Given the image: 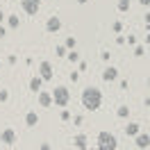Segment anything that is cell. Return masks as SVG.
I'll return each mask as SVG.
<instances>
[{
	"instance_id": "1",
	"label": "cell",
	"mask_w": 150,
	"mask_h": 150,
	"mask_svg": "<svg viewBox=\"0 0 150 150\" xmlns=\"http://www.w3.org/2000/svg\"><path fill=\"white\" fill-rule=\"evenodd\" d=\"M80 100H82V107L86 112H98L103 105V91L98 86H86V89H82Z\"/></svg>"
},
{
	"instance_id": "2",
	"label": "cell",
	"mask_w": 150,
	"mask_h": 150,
	"mask_svg": "<svg viewBox=\"0 0 150 150\" xmlns=\"http://www.w3.org/2000/svg\"><path fill=\"white\" fill-rule=\"evenodd\" d=\"M98 148H100V150H116V148H118V139H116V134H114V132L103 130L100 134H98Z\"/></svg>"
},
{
	"instance_id": "3",
	"label": "cell",
	"mask_w": 150,
	"mask_h": 150,
	"mask_svg": "<svg viewBox=\"0 0 150 150\" xmlns=\"http://www.w3.org/2000/svg\"><path fill=\"white\" fill-rule=\"evenodd\" d=\"M68 103H71V91H68L66 86H55V89H52V105L66 107Z\"/></svg>"
},
{
	"instance_id": "4",
	"label": "cell",
	"mask_w": 150,
	"mask_h": 150,
	"mask_svg": "<svg viewBox=\"0 0 150 150\" xmlns=\"http://www.w3.org/2000/svg\"><path fill=\"white\" fill-rule=\"evenodd\" d=\"M21 7L28 16H37V11L41 9V0H21Z\"/></svg>"
},
{
	"instance_id": "5",
	"label": "cell",
	"mask_w": 150,
	"mask_h": 150,
	"mask_svg": "<svg viewBox=\"0 0 150 150\" xmlns=\"http://www.w3.org/2000/svg\"><path fill=\"white\" fill-rule=\"evenodd\" d=\"M52 75H55V71H52V64H50V62H41V64H39V77H41L43 82H50Z\"/></svg>"
},
{
	"instance_id": "6",
	"label": "cell",
	"mask_w": 150,
	"mask_h": 150,
	"mask_svg": "<svg viewBox=\"0 0 150 150\" xmlns=\"http://www.w3.org/2000/svg\"><path fill=\"white\" fill-rule=\"evenodd\" d=\"M62 30V18L59 16H50V18L46 21V32L48 34H57Z\"/></svg>"
},
{
	"instance_id": "7",
	"label": "cell",
	"mask_w": 150,
	"mask_h": 150,
	"mask_svg": "<svg viewBox=\"0 0 150 150\" xmlns=\"http://www.w3.org/2000/svg\"><path fill=\"white\" fill-rule=\"evenodd\" d=\"M0 143H5V146H14V143H16V132L11 130V127H5V130L0 132Z\"/></svg>"
},
{
	"instance_id": "8",
	"label": "cell",
	"mask_w": 150,
	"mask_h": 150,
	"mask_svg": "<svg viewBox=\"0 0 150 150\" xmlns=\"http://www.w3.org/2000/svg\"><path fill=\"white\" fill-rule=\"evenodd\" d=\"M103 80H105V82H114V80H118V68H116V66H105Z\"/></svg>"
},
{
	"instance_id": "9",
	"label": "cell",
	"mask_w": 150,
	"mask_h": 150,
	"mask_svg": "<svg viewBox=\"0 0 150 150\" xmlns=\"http://www.w3.org/2000/svg\"><path fill=\"white\" fill-rule=\"evenodd\" d=\"M134 143H137V148H150V134L139 132V134L134 137Z\"/></svg>"
},
{
	"instance_id": "10",
	"label": "cell",
	"mask_w": 150,
	"mask_h": 150,
	"mask_svg": "<svg viewBox=\"0 0 150 150\" xmlns=\"http://www.w3.org/2000/svg\"><path fill=\"white\" fill-rule=\"evenodd\" d=\"M73 146L77 150H86V148H89V139H86V134H75V137H73Z\"/></svg>"
},
{
	"instance_id": "11",
	"label": "cell",
	"mask_w": 150,
	"mask_h": 150,
	"mask_svg": "<svg viewBox=\"0 0 150 150\" xmlns=\"http://www.w3.org/2000/svg\"><path fill=\"white\" fill-rule=\"evenodd\" d=\"M37 100H39L41 107H50V105H52V93H50V91H39Z\"/></svg>"
},
{
	"instance_id": "12",
	"label": "cell",
	"mask_w": 150,
	"mask_h": 150,
	"mask_svg": "<svg viewBox=\"0 0 150 150\" xmlns=\"http://www.w3.org/2000/svg\"><path fill=\"white\" fill-rule=\"evenodd\" d=\"M25 125H28V127H37L39 125V114L37 112H28L25 114Z\"/></svg>"
},
{
	"instance_id": "13",
	"label": "cell",
	"mask_w": 150,
	"mask_h": 150,
	"mask_svg": "<svg viewBox=\"0 0 150 150\" xmlns=\"http://www.w3.org/2000/svg\"><path fill=\"white\" fill-rule=\"evenodd\" d=\"M41 86H43V80H41L39 75H34V77L30 80V91H34V93H39V91H41Z\"/></svg>"
},
{
	"instance_id": "14",
	"label": "cell",
	"mask_w": 150,
	"mask_h": 150,
	"mask_svg": "<svg viewBox=\"0 0 150 150\" xmlns=\"http://www.w3.org/2000/svg\"><path fill=\"white\" fill-rule=\"evenodd\" d=\"M139 132H141L139 123H127V125H125V134H127V137H137Z\"/></svg>"
},
{
	"instance_id": "15",
	"label": "cell",
	"mask_w": 150,
	"mask_h": 150,
	"mask_svg": "<svg viewBox=\"0 0 150 150\" xmlns=\"http://www.w3.org/2000/svg\"><path fill=\"white\" fill-rule=\"evenodd\" d=\"M5 21H7V25H9L11 30H16V28H18V25H21V18H18V16H16V14H9V16H7V18H5Z\"/></svg>"
},
{
	"instance_id": "16",
	"label": "cell",
	"mask_w": 150,
	"mask_h": 150,
	"mask_svg": "<svg viewBox=\"0 0 150 150\" xmlns=\"http://www.w3.org/2000/svg\"><path fill=\"white\" fill-rule=\"evenodd\" d=\"M116 116H118V118H123V121H125V118L130 116V107H127V105H121V107L116 109Z\"/></svg>"
},
{
	"instance_id": "17",
	"label": "cell",
	"mask_w": 150,
	"mask_h": 150,
	"mask_svg": "<svg viewBox=\"0 0 150 150\" xmlns=\"http://www.w3.org/2000/svg\"><path fill=\"white\" fill-rule=\"evenodd\" d=\"M66 59H68L71 64H77V62H80V52H77V50H68V52H66Z\"/></svg>"
},
{
	"instance_id": "18",
	"label": "cell",
	"mask_w": 150,
	"mask_h": 150,
	"mask_svg": "<svg viewBox=\"0 0 150 150\" xmlns=\"http://www.w3.org/2000/svg\"><path fill=\"white\" fill-rule=\"evenodd\" d=\"M116 9L121 11V14H123V11H127V9H130V0H118V5H116Z\"/></svg>"
},
{
	"instance_id": "19",
	"label": "cell",
	"mask_w": 150,
	"mask_h": 150,
	"mask_svg": "<svg viewBox=\"0 0 150 150\" xmlns=\"http://www.w3.org/2000/svg\"><path fill=\"white\" fill-rule=\"evenodd\" d=\"M64 46L68 48V50H75V46H77V41H75V37H66Z\"/></svg>"
},
{
	"instance_id": "20",
	"label": "cell",
	"mask_w": 150,
	"mask_h": 150,
	"mask_svg": "<svg viewBox=\"0 0 150 150\" xmlns=\"http://www.w3.org/2000/svg\"><path fill=\"white\" fill-rule=\"evenodd\" d=\"M66 52H68V48H66V46H55V55L57 57H66Z\"/></svg>"
},
{
	"instance_id": "21",
	"label": "cell",
	"mask_w": 150,
	"mask_h": 150,
	"mask_svg": "<svg viewBox=\"0 0 150 150\" xmlns=\"http://www.w3.org/2000/svg\"><path fill=\"white\" fill-rule=\"evenodd\" d=\"M121 30H123V23H121V21H114V23H112V32H114V34H121Z\"/></svg>"
},
{
	"instance_id": "22",
	"label": "cell",
	"mask_w": 150,
	"mask_h": 150,
	"mask_svg": "<svg viewBox=\"0 0 150 150\" xmlns=\"http://www.w3.org/2000/svg\"><path fill=\"white\" fill-rule=\"evenodd\" d=\"M9 100V91L7 89H0V103H7Z\"/></svg>"
},
{
	"instance_id": "23",
	"label": "cell",
	"mask_w": 150,
	"mask_h": 150,
	"mask_svg": "<svg viewBox=\"0 0 150 150\" xmlns=\"http://www.w3.org/2000/svg\"><path fill=\"white\" fill-rule=\"evenodd\" d=\"M146 55V46H137L134 48V57H143Z\"/></svg>"
},
{
	"instance_id": "24",
	"label": "cell",
	"mask_w": 150,
	"mask_h": 150,
	"mask_svg": "<svg viewBox=\"0 0 150 150\" xmlns=\"http://www.w3.org/2000/svg\"><path fill=\"white\" fill-rule=\"evenodd\" d=\"M59 118H62V121H71V112H68V109H62Z\"/></svg>"
},
{
	"instance_id": "25",
	"label": "cell",
	"mask_w": 150,
	"mask_h": 150,
	"mask_svg": "<svg viewBox=\"0 0 150 150\" xmlns=\"http://www.w3.org/2000/svg\"><path fill=\"white\" fill-rule=\"evenodd\" d=\"M125 41H127L130 46H137V37H134V34H127V37H125Z\"/></svg>"
},
{
	"instance_id": "26",
	"label": "cell",
	"mask_w": 150,
	"mask_h": 150,
	"mask_svg": "<svg viewBox=\"0 0 150 150\" xmlns=\"http://www.w3.org/2000/svg\"><path fill=\"white\" fill-rule=\"evenodd\" d=\"M109 57H112V55H109L107 50H103V52H100V59H103V62H109Z\"/></svg>"
},
{
	"instance_id": "27",
	"label": "cell",
	"mask_w": 150,
	"mask_h": 150,
	"mask_svg": "<svg viewBox=\"0 0 150 150\" xmlns=\"http://www.w3.org/2000/svg\"><path fill=\"white\" fill-rule=\"evenodd\" d=\"M77 80H80V73H77V71H73V73H71V82H77Z\"/></svg>"
},
{
	"instance_id": "28",
	"label": "cell",
	"mask_w": 150,
	"mask_h": 150,
	"mask_svg": "<svg viewBox=\"0 0 150 150\" xmlns=\"http://www.w3.org/2000/svg\"><path fill=\"white\" fill-rule=\"evenodd\" d=\"M5 34H7V28H5V25H0V39H5Z\"/></svg>"
},
{
	"instance_id": "29",
	"label": "cell",
	"mask_w": 150,
	"mask_h": 150,
	"mask_svg": "<svg viewBox=\"0 0 150 150\" xmlns=\"http://www.w3.org/2000/svg\"><path fill=\"white\" fill-rule=\"evenodd\" d=\"M5 18H7V14H5V11L0 9V25H2V23H5Z\"/></svg>"
},
{
	"instance_id": "30",
	"label": "cell",
	"mask_w": 150,
	"mask_h": 150,
	"mask_svg": "<svg viewBox=\"0 0 150 150\" xmlns=\"http://www.w3.org/2000/svg\"><path fill=\"white\" fill-rule=\"evenodd\" d=\"M139 5L141 7H150V0H139Z\"/></svg>"
},
{
	"instance_id": "31",
	"label": "cell",
	"mask_w": 150,
	"mask_h": 150,
	"mask_svg": "<svg viewBox=\"0 0 150 150\" xmlns=\"http://www.w3.org/2000/svg\"><path fill=\"white\" fill-rule=\"evenodd\" d=\"M39 150H50V143H41V148Z\"/></svg>"
},
{
	"instance_id": "32",
	"label": "cell",
	"mask_w": 150,
	"mask_h": 150,
	"mask_svg": "<svg viewBox=\"0 0 150 150\" xmlns=\"http://www.w3.org/2000/svg\"><path fill=\"white\" fill-rule=\"evenodd\" d=\"M146 46H150V32L146 34Z\"/></svg>"
},
{
	"instance_id": "33",
	"label": "cell",
	"mask_w": 150,
	"mask_h": 150,
	"mask_svg": "<svg viewBox=\"0 0 150 150\" xmlns=\"http://www.w3.org/2000/svg\"><path fill=\"white\" fill-rule=\"evenodd\" d=\"M86 2H89V0H77V5H86Z\"/></svg>"
},
{
	"instance_id": "34",
	"label": "cell",
	"mask_w": 150,
	"mask_h": 150,
	"mask_svg": "<svg viewBox=\"0 0 150 150\" xmlns=\"http://www.w3.org/2000/svg\"><path fill=\"white\" fill-rule=\"evenodd\" d=\"M89 150H100V148H98V146H93V148H89Z\"/></svg>"
},
{
	"instance_id": "35",
	"label": "cell",
	"mask_w": 150,
	"mask_h": 150,
	"mask_svg": "<svg viewBox=\"0 0 150 150\" xmlns=\"http://www.w3.org/2000/svg\"><path fill=\"white\" fill-rule=\"evenodd\" d=\"M148 91H150V80H148Z\"/></svg>"
},
{
	"instance_id": "36",
	"label": "cell",
	"mask_w": 150,
	"mask_h": 150,
	"mask_svg": "<svg viewBox=\"0 0 150 150\" xmlns=\"http://www.w3.org/2000/svg\"><path fill=\"white\" fill-rule=\"evenodd\" d=\"M0 68H2V59H0Z\"/></svg>"
},
{
	"instance_id": "37",
	"label": "cell",
	"mask_w": 150,
	"mask_h": 150,
	"mask_svg": "<svg viewBox=\"0 0 150 150\" xmlns=\"http://www.w3.org/2000/svg\"><path fill=\"white\" fill-rule=\"evenodd\" d=\"M139 150H148V148H139Z\"/></svg>"
}]
</instances>
